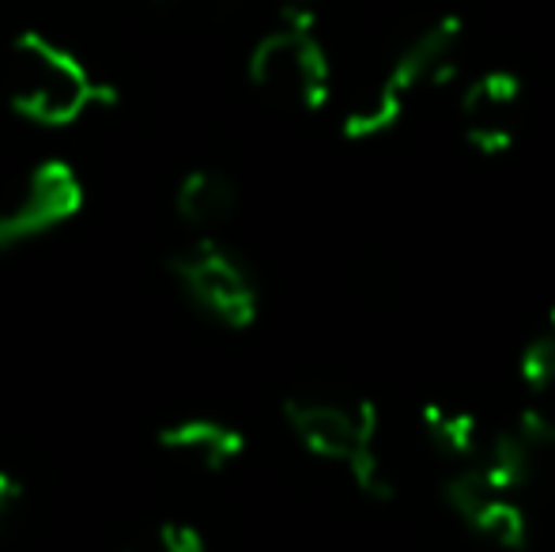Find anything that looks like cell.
<instances>
[{
    "instance_id": "cell-1",
    "label": "cell",
    "mask_w": 555,
    "mask_h": 552,
    "mask_svg": "<svg viewBox=\"0 0 555 552\" xmlns=\"http://www.w3.org/2000/svg\"><path fill=\"white\" fill-rule=\"evenodd\" d=\"M4 91L8 103L38 126H73L111 99V88L73 50L35 30L20 35L8 50Z\"/></svg>"
},
{
    "instance_id": "cell-2",
    "label": "cell",
    "mask_w": 555,
    "mask_h": 552,
    "mask_svg": "<svg viewBox=\"0 0 555 552\" xmlns=\"http://www.w3.org/2000/svg\"><path fill=\"white\" fill-rule=\"evenodd\" d=\"M287 424L299 435L310 454L325 462H340L371 500L393 496V473L378 450L382 420L371 401H336V398H292Z\"/></svg>"
},
{
    "instance_id": "cell-3",
    "label": "cell",
    "mask_w": 555,
    "mask_h": 552,
    "mask_svg": "<svg viewBox=\"0 0 555 552\" xmlns=\"http://www.w3.org/2000/svg\"><path fill=\"white\" fill-rule=\"evenodd\" d=\"M465 38L461 15H442L431 27H424L389 65V73L374 84L366 99H359L344 118V137L371 140L382 137L404 118L409 99L420 95L424 88H439L457 68V50Z\"/></svg>"
},
{
    "instance_id": "cell-4",
    "label": "cell",
    "mask_w": 555,
    "mask_h": 552,
    "mask_svg": "<svg viewBox=\"0 0 555 552\" xmlns=\"http://www.w3.org/2000/svg\"><path fill=\"white\" fill-rule=\"evenodd\" d=\"M249 80H254L257 91H264L276 103L318 111V106L330 103L333 68L314 30L280 23L249 53Z\"/></svg>"
},
{
    "instance_id": "cell-5",
    "label": "cell",
    "mask_w": 555,
    "mask_h": 552,
    "mask_svg": "<svg viewBox=\"0 0 555 552\" xmlns=\"http://www.w3.org/2000/svg\"><path fill=\"white\" fill-rule=\"evenodd\" d=\"M80 197V182L65 163L35 167L0 197V246L23 243V239H35L57 223L73 220Z\"/></svg>"
},
{
    "instance_id": "cell-6",
    "label": "cell",
    "mask_w": 555,
    "mask_h": 552,
    "mask_svg": "<svg viewBox=\"0 0 555 552\" xmlns=\"http://www.w3.org/2000/svg\"><path fill=\"white\" fill-rule=\"evenodd\" d=\"M185 295L197 303L205 314H212L223 325H249L257 314V292L254 280L242 269L238 258L216 243H197L185 251L175 266Z\"/></svg>"
},
{
    "instance_id": "cell-7",
    "label": "cell",
    "mask_w": 555,
    "mask_h": 552,
    "mask_svg": "<svg viewBox=\"0 0 555 552\" xmlns=\"http://www.w3.org/2000/svg\"><path fill=\"white\" fill-rule=\"evenodd\" d=\"M446 503L450 511L468 526L473 534H480L488 545L506 549V552H521L529 545V523L526 511L514 496L495 492L491 485H483L476 470H461L446 480Z\"/></svg>"
},
{
    "instance_id": "cell-8",
    "label": "cell",
    "mask_w": 555,
    "mask_h": 552,
    "mask_svg": "<svg viewBox=\"0 0 555 552\" xmlns=\"http://www.w3.org/2000/svg\"><path fill=\"white\" fill-rule=\"evenodd\" d=\"M521 106V80L506 68L480 73L461 95V129L473 152L503 155L514 144V114Z\"/></svg>"
},
{
    "instance_id": "cell-9",
    "label": "cell",
    "mask_w": 555,
    "mask_h": 552,
    "mask_svg": "<svg viewBox=\"0 0 555 552\" xmlns=\"http://www.w3.org/2000/svg\"><path fill=\"white\" fill-rule=\"evenodd\" d=\"M163 447L197 470H223L242 454V435L216 420H185L163 432Z\"/></svg>"
},
{
    "instance_id": "cell-10",
    "label": "cell",
    "mask_w": 555,
    "mask_h": 552,
    "mask_svg": "<svg viewBox=\"0 0 555 552\" xmlns=\"http://www.w3.org/2000/svg\"><path fill=\"white\" fill-rule=\"evenodd\" d=\"M468 470H476L483 485H491L503 496L526 492L537 473H541L518 432H499V435H491L488 442H480V450H476V458L468 462Z\"/></svg>"
},
{
    "instance_id": "cell-11",
    "label": "cell",
    "mask_w": 555,
    "mask_h": 552,
    "mask_svg": "<svg viewBox=\"0 0 555 552\" xmlns=\"http://www.w3.org/2000/svg\"><path fill=\"white\" fill-rule=\"evenodd\" d=\"M238 205V190L220 170H193L178 190V213L193 228H220Z\"/></svg>"
},
{
    "instance_id": "cell-12",
    "label": "cell",
    "mask_w": 555,
    "mask_h": 552,
    "mask_svg": "<svg viewBox=\"0 0 555 552\" xmlns=\"http://www.w3.org/2000/svg\"><path fill=\"white\" fill-rule=\"evenodd\" d=\"M420 424H424V435L435 450L446 458V462H457V465H468L480 450V424H476L473 413L465 409H453V406H424L420 413Z\"/></svg>"
},
{
    "instance_id": "cell-13",
    "label": "cell",
    "mask_w": 555,
    "mask_h": 552,
    "mask_svg": "<svg viewBox=\"0 0 555 552\" xmlns=\"http://www.w3.org/2000/svg\"><path fill=\"white\" fill-rule=\"evenodd\" d=\"M518 371L533 394H555V314L541 333L521 348Z\"/></svg>"
},
{
    "instance_id": "cell-14",
    "label": "cell",
    "mask_w": 555,
    "mask_h": 552,
    "mask_svg": "<svg viewBox=\"0 0 555 552\" xmlns=\"http://www.w3.org/2000/svg\"><path fill=\"white\" fill-rule=\"evenodd\" d=\"M514 432H518L521 442L529 447L537 470H544V465H555V409L529 406L526 413L518 416Z\"/></svg>"
},
{
    "instance_id": "cell-15",
    "label": "cell",
    "mask_w": 555,
    "mask_h": 552,
    "mask_svg": "<svg viewBox=\"0 0 555 552\" xmlns=\"http://www.w3.org/2000/svg\"><path fill=\"white\" fill-rule=\"evenodd\" d=\"M125 552H205V545H201L197 534L185 530V526H159V530L140 538L137 545Z\"/></svg>"
},
{
    "instance_id": "cell-16",
    "label": "cell",
    "mask_w": 555,
    "mask_h": 552,
    "mask_svg": "<svg viewBox=\"0 0 555 552\" xmlns=\"http://www.w3.org/2000/svg\"><path fill=\"white\" fill-rule=\"evenodd\" d=\"M15 503H20V488H15V480L8 477V473H0V530H4L8 518H12Z\"/></svg>"
}]
</instances>
